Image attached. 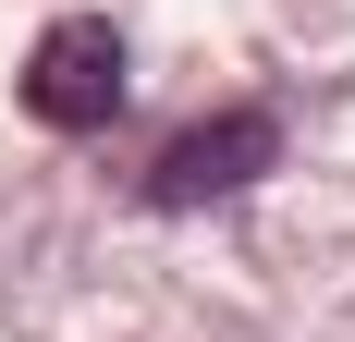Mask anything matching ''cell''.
I'll list each match as a JSON object with an SVG mask.
<instances>
[{
    "mask_svg": "<svg viewBox=\"0 0 355 342\" xmlns=\"http://www.w3.org/2000/svg\"><path fill=\"white\" fill-rule=\"evenodd\" d=\"M25 110L49 135H98L110 110H123V37L98 12H62V25H37L25 49Z\"/></svg>",
    "mask_w": 355,
    "mask_h": 342,
    "instance_id": "cell-1",
    "label": "cell"
},
{
    "mask_svg": "<svg viewBox=\"0 0 355 342\" xmlns=\"http://www.w3.org/2000/svg\"><path fill=\"white\" fill-rule=\"evenodd\" d=\"M270 159H282V123H270V110H220V123H196L172 159L147 171V196L159 208H220V196H245Z\"/></svg>",
    "mask_w": 355,
    "mask_h": 342,
    "instance_id": "cell-2",
    "label": "cell"
}]
</instances>
